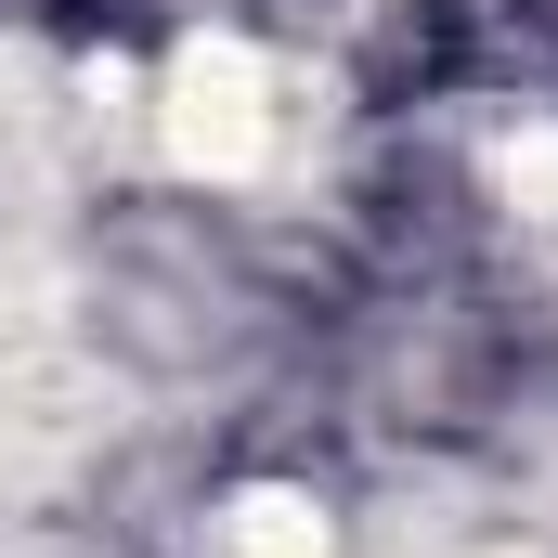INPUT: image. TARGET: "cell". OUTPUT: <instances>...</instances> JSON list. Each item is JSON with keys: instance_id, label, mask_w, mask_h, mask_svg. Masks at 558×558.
<instances>
[{"instance_id": "obj_1", "label": "cell", "mask_w": 558, "mask_h": 558, "mask_svg": "<svg viewBox=\"0 0 558 558\" xmlns=\"http://www.w3.org/2000/svg\"><path fill=\"white\" fill-rule=\"evenodd\" d=\"M169 156L182 169H221V182L274 156V78H260V52L208 39V52L169 65Z\"/></svg>"}, {"instance_id": "obj_2", "label": "cell", "mask_w": 558, "mask_h": 558, "mask_svg": "<svg viewBox=\"0 0 558 558\" xmlns=\"http://www.w3.org/2000/svg\"><path fill=\"white\" fill-rule=\"evenodd\" d=\"M234 558H325V533H312L299 507H247V520H234Z\"/></svg>"}]
</instances>
